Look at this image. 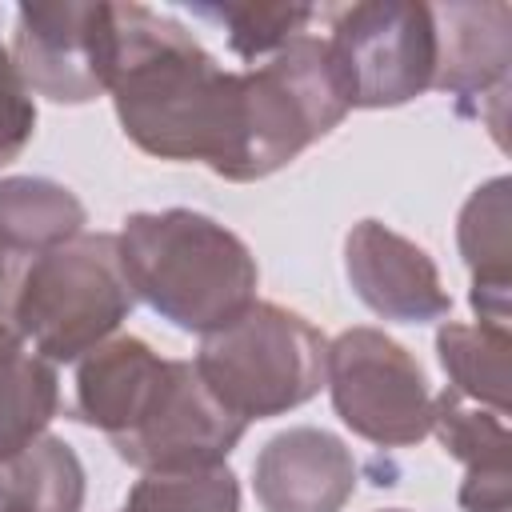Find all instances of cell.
I'll return each mask as SVG.
<instances>
[{"instance_id": "17", "label": "cell", "mask_w": 512, "mask_h": 512, "mask_svg": "<svg viewBox=\"0 0 512 512\" xmlns=\"http://www.w3.org/2000/svg\"><path fill=\"white\" fill-rule=\"evenodd\" d=\"M88 224L80 196L48 176H0V248L48 252Z\"/></svg>"}, {"instance_id": "23", "label": "cell", "mask_w": 512, "mask_h": 512, "mask_svg": "<svg viewBox=\"0 0 512 512\" xmlns=\"http://www.w3.org/2000/svg\"><path fill=\"white\" fill-rule=\"evenodd\" d=\"M4 288H8V252L0 248V296H4Z\"/></svg>"}, {"instance_id": "6", "label": "cell", "mask_w": 512, "mask_h": 512, "mask_svg": "<svg viewBox=\"0 0 512 512\" xmlns=\"http://www.w3.org/2000/svg\"><path fill=\"white\" fill-rule=\"evenodd\" d=\"M328 52L352 108H400L436 80V20L420 0L324 8Z\"/></svg>"}, {"instance_id": "12", "label": "cell", "mask_w": 512, "mask_h": 512, "mask_svg": "<svg viewBox=\"0 0 512 512\" xmlns=\"http://www.w3.org/2000/svg\"><path fill=\"white\" fill-rule=\"evenodd\" d=\"M356 480L352 448L308 424L276 432L252 464V492L264 512H340Z\"/></svg>"}, {"instance_id": "1", "label": "cell", "mask_w": 512, "mask_h": 512, "mask_svg": "<svg viewBox=\"0 0 512 512\" xmlns=\"http://www.w3.org/2000/svg\"><path fill=\"white\" fill-rule=\"evenodd\" d=\"M108 96L124 136L160 160H196L240 184L244 80L168 12L112 4Z\"/></svg>"}, {"instance_id": "13", "label": "cell", "mask_w": 512, "mask_h": 512, "mask_svg": "<svg viewBox=\"0 0 512 512\" xmlns=\"http://www.w3.org/2000/svg\"><path fill=\"white\" fill-rule=\"evenodd\" d=\"M164 376H168V360L152 352L148 340L112 336L100 348H92L76 368L72 420L116 440L148 412Z\"/></svg>"}, {"instance_id": "11", "label": "cell", "mask_w": 512, "mask_h": 512, "mask_svg": "<svg viewBox=\"0 0 512 512\" xmlns=\"http://www.w3.org/2000/svg\"><path fill=\"white\" fill-rule=\"evenodd\" d=\"M436 20V80L444 96L456 100L464 116H480L484 100L492 108L508 104L512 68V8L504 0L480 4H440Z\"/></svg>"}, {"instance_id": "20", "label": "cell", "mask_w": 512, "mask_h": 512, "mask_svg": "<svg viewBox=\"0 0 512 512\" xmlns=\"http://www.w3.org/2000/svg\"><path fill=\"white\" fill-rule=\"evenodd\" d=\"M192 16L216 24L228 36L232 56H240L248 68L276 56L292 36L308 32L312 20L324 16V8L312 4H188Z\"/></svg>"}, {"instance_id": "22", "label": "cell", "mask_w": 512, "mask_h": 512, "mask_svg": "<svg viewBox=\"0 0 512 512\" xmlns=\"http://www.w3.org/2000/svg\"><path fill=\"white\" fill-rule=\"evenodd\" d=\"M36 132V104H32V92L28 84L20 80L16 64H12V52L4 48L0 40V168L12 164L28 140Z\"/></svg>"}, {"instance_id": "10", "label": "cell", "mask_w": 512, "mask_h": 512, "mask_svg": "<svg viewBox=\"0 0 512 512\" xmlns=\"http://www.w3.org/2000/svg\"><path fill=\"white\" fill-rule=\"evenodd\" d=\"M344 272L352 292L384 320L428 324L452 312L436 260L380 220H360L344 236Z\"/></svg>"}, {"instance_id": "5", "label": "cell", "mask_w": 512, "mask_h": 512, "mask_svg": "<svg viewBox=\"0 0 512 512\" xmlns=\"http://www.w3.org/2000/svg\"><path fill=\"white\" fill-rule=\"evenodd\" d=\"M240 80H244L240 184L280 172L352 112L328 40L312 32L292 36L276 56L244 68Z\"/></svg>"}, {"instance_id": "21", "label": "cell", "mask_w": 512, "mask_h": 512, "mask_svg": "<svg viewBox=\"0 0 512 512\" xmlns=\"http://www.w3.org/2000/svg\"><path fill=\"white\" fill-rule=\"evenodd\" d=\"M120 512H240V484L228 464L188 472H144Z\"/></svg>"}, {"instance_id": "18", "label": "cell", "mask_w": 512, "mask_h": 512, "mask_svg": "<svg viewBox=\"0 0 512 512\" xmlns=\"http://www.w3.org/2000/svg\"><path fill=\"white\" fill-rule=\"evenodd\" d=\"M508 352L512 336L496 324L444 320L436 332V356L448 372V388L500 416H508Z\"/></svg>"}, {"instance_id": "14", "label": "cell", "mask_w": 512, "mask_h": 512, "mask_svg": "<svg viewBox=\"0 0 512 512\" xmlns=\"http://www.w3.org/2000/svg\"><path fill=\"white\" fill-rule=\"evenodd\" d=\"M508 176L484 180L460 208L456 220V244L472 272V312L480 324L508 328V260H512V236H508Z\"/></svg>"}, {"instance_id": "2", "label": "cell", "mask_w": 512, "mask_h": 512, "mask_svg": "<svg viewBox=\"0 0 512 512\" xmlns=\"http://www.w3.org/2000/svg\"><path fill=\"white\" fill-rule=\"evenodd\" d=\"M116 244L136 300L180 332L208 336L256 304V256L204 212H132Z\"/></svg>"}, {"instance_id": "7", "label": "cell", "mask_w": 512, "mask_h": 512, "mask_svg": "<svg viewBox=\"0 0 512 512\" xmlns=\"http://www.w3.org/2000/svg\"><path fill=\"white\" fill-rule=\"evenodd\" d=\"M324 388L336 416L376 448H408L432 432V392L416 356L380 328H344L328 340Z\"/></svg>"}, {"instance_id": "24", "label": "cell", "mask_w": 512, "mask_h": 512, "mask_svg": "<svg viewBox=\"0 0 512 512\" xmlns=\"http://www.w3.org/2000/svg\"><path fill=\"white\" fill-rule=\"evenodd\" d=\"M380 512H408V508H380Z\"/></svg>"}, {"instance_id": "4", "label": "cell", "mask_w": 512, "mask_h": 512, "mask_svg": "<svg viewBox=\"0 0 512 512\" xmlns=\"http://www.w3.org/2000/svg\"><path fill=\"white\" fill-rule=\"evenodd\" d=\"M328 340L300 312L256 300L232 324L200 336L196 372L244 424L308 404L324 388Z\"/></svg>"}, {"instance_id": "16", "label": "cell", "mask_w": 512, "mask_h": 512, "mask_svg": "<svg viewBox=\"0 0 512 512\" xmlns=\"http://www.w3.org/2000/svg\"><path fill=\"white\" fill-rule=\"evenodd\" d=\"M84 464L76 448L52 432H40L20 452L0 460V512H80Z\"/></svg>"}, {"instance_id": "19", "label": "cell", "mask_w": 512, "mask_h": 512, "mask_svg": "<svg viewBox=\"0 0 512 512\" xmlns=\"http://www.w3.org/2000/svg\"><path fill=\"white\" fill-rule=\"evenodd\" d=\"M432 432L448 456H456L464 476H512L508 468V416L488 412L452 388L432 396Z\"/></svg>"}, {"instance_id": "8", "label": "cell", "mask_w": 512, "mask_h": 512, "mask_svg": "<svg viewBox=\"0 0 512 512\" xmlns=\"http://www.w3.org/2000/svg\"><path fill=\"white\" fill-rule=\"evenodd\" d=\"M112 48V4L60 0L16 8L12 64L28 92L52 104H88L104 96Z\"/></svg>"}, {"instance_id": "15", "label": "cell", "mask_w": 512, "mask_h": 512, "mask_svg": "<svg viewBox=\"0 0 512 512\" xmlns=\"http://www.w3.org/2000/svg\"><path fill=\"white\" fill-rule=\"evenodd\" d=\"M60 408L56 364L36 356L28 340L0 320V460L36 440Z\"/></svg>"}, {"instance_id": "3", "label": "cell", "mask_w": 512, "mask_h": 512, "mask_svg": "<svg viewBox=\"0 0 512 512\" xmlns=\"http://www.w3.org/2000/svg\"><path fill=\"white\" fill-rule=\"evenodd\" d=\"M136 308L112 232H80L24 268L12 296V328L48 364L84 360Z\"/></svg>"}, {"instance_id": "9", "label": "cell", "mask_w": 512, "mask_h": 512, "mask_svg": "<svg viewBox=\"0 0 512 512\" xmlns=\"http://www.w3.org/2000/svg\"><path fill=\"white\" fill-rule=\"evenodd\" d=\"M244 428L248 424L208 392L192 360H168L156 400L112 448L136 472H188L224 464L244 440Z\"/></svg>"}]
</instances>
